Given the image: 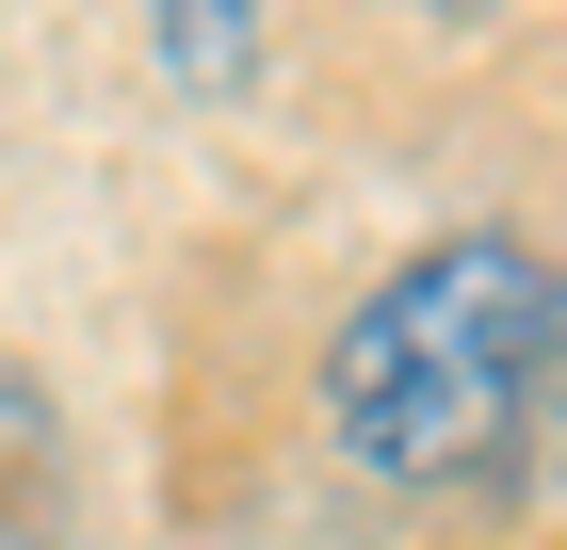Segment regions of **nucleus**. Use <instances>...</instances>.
<instances>
[{
  "label": "nucleus",
  "mask_w": 567,
  "mask_h": 550,
  "mask_svg": "<svg viewBox=\"0 0 567 550\" xmlns=\"http://www.w3.org/2000/svg\"><path fill=\"white\" fill-rule=\"evenodd\" d=\"M324 437L405 502L567 469V276L535 243H422L324 340Z\"/></svg>",
  "instance_id": "nucleus-1"
},
{
  "label": "nucleus",
  "mask_w": 567,
  "mask_h": 550,
  "mask_svg": "<svg viewBox=\"0 0 567 550\" xmlns=\"http://www.w3.org/2000/svg\"><path fill=\"white\" fill-rule=\"evenodd\" d=\"M0 550H65V405L0 356Z\"/></svg>",
  "instance_id": "nucleus-2"
},
{
  "label": "nucleus",
  "mask_w": 567,
  "mask_h": 550,
  "mask_svg": "<svg viewBox=\"0 0 567 550\" xmlns=\"http://www.w3.org/2000/svg\"><path fill=\"white\" fill-rule=\"evenodd\" d=\"M260 65V0H163V82L178 97H227Z\"/></svg>",
  "instance_id": "nucleus-3"
}]
</instances>
